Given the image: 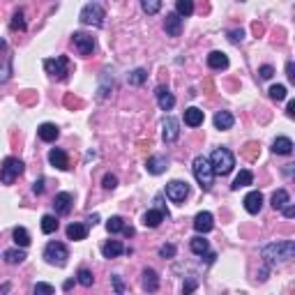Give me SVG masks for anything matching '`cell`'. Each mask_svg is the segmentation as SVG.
Returning a JSON list of instances; mask_svg holds the SVG:
<instances>
[{"label":"cell","mask_w":295,"mask_h":295,"mask_svg":"<svg viewBox=\"0 0 295 295\" xmlns=\"http://www.w3.org/2000/svg\"><path fill=\"white\" fill-rule=\"evenodd\" d=\"M254 182V175H252V171H240V173H238V178H235L233 180V185H231V189H233V192H238V189H242V187H249Z\"/></svg>","instance_id":"cell-29"},{"label":"cell","mask_w":295,"mask_h":295,"mask_svg":"<svg viewBox=\"0 0 295 295\" xmlns=\"http://www.w3.org/2000/svg\"><path fill=\"white\" fill-rule=\"evenodd\" d=\"M164 30H166V35H171V37H180V32H182V18L178 16L175 12L166 14V21H164Z\"/></svg>","instance_id":"cell-16"},{"label":"cell","mask_w":295,"mask_h":295,"mask_svg":"<svg viewBox=\"0 0 295 295\" xmlns=\"http://www.w3.org/2000/svg\"><path fill=\"white\" fill-rule=\"evenodd\" d=\"M284 217H286V219H293L295 217V208H293V205H286V208H284Z\"/></svg>","instance_id":"cell-50"},{"label":"cell","mask_w":295,"mask_h":295,"mask_svg":"<svg viewBox=\"0 0 295 295\" xmlns=\"http://www.w3.org/2000/svg\"><path fill=\"white\" fill-rule=\"evenodd\" d=\"M143 289L148 291V293H155V291L159 289V277H157V272L152 270V268L143 270Z\"/></svg>","instance_id":"cell-26"},{"label":"cell","mask_w":295,"mask_h":295,"mask_svg":"<svg viewBox=\"0 0 295 295\" xmlns=\"http://www.w3.org/2000/svg\"><path fill=\"white\" fill-rule=\"evenodd\" d=\"M5 261L9 265L23 263V261H25V252H23V249H7V252H5Z\"/></svg>","instance_id":"cell-33"},{"label":"cell","mask_w":295,"mask_h":295,"mask_svg":"<svg viewBox=\"0 0 295 295\" xmlns=\"http://www.w3.org/2000/svg\"><path fill=\"white\" fill-rule=\"evenodd\" d=\"M32 295H55V291H53V286H51V284L39 282V284H35V289H32Z\"/></svg>","instance_id":"cell-37"},{"label":"cell","mask_w":295,"mask_h":295,"mask_svg":"<svg viewBox=\"0 0 295 295\" xmlns=\"http://www.w3.org/2000/svg\"><path fill=\"white\" fill-rule=\"evenodd\" d=\"M196 286H199L196 279H187V282L182 284V295H192L194 291H196Z\"/></svg>","instance_id":"cell-44"},{"label":"cell","mask_w":295,"mask_h":295,"mask_svg":"<svg viewBox=\"0 0 295 295\" xmlns=\"http://www.w3.org/2000/svg\"><path fill=\"white\" fill-rule=\"evenodd\" d=\"M166 196H169V201L182 205L185 203V199L189 196V185L182 182V180H171L169 185H166Z\"/></svg>","instance_id":"cell-8"},{"label":"cell","mask_w":295,"mask_h":295,"mask_svg":"<svg viewBox=\"0 0 295 295\" xmlns=\"http://www.w3.org/2000/svg\"><path fill=\"white\" fill-rule=\"evenodd\" d=\"M166 169H169V159H166L164 155H155L145 162V171H148L150 175H162Z\"/></svg>","instance_id":"cell-12"},{"label":"cell","mask_w":295,"mask_h":295,"mask_svg":"<svg viewBox=\"0 0 295 295\" xmlns=\"http://www.w3.org/2000/svg\"><path fill=\"white\" fill-rule=\"evenodd\" d=\"M106 231H109V233H125L127 238H132L134 235V229L132 226H127L122 217H111L109 222H106Z\"/></svg>","instance_id":"cell-19"},{"label":"cell","mask_w":295,"mask_h":295,"mask_svg":"<svg viewBox=\"0 0 295 295\" xmlns=\"http://www.w3.org/2000/svg\"><path fill=\"white\" fill-rule=\"evenodd\" d=\"M265 265H270V268H277L282 263H289L291 259L295 256V242L293 240H282V242H270V245H265L263 252Z\"/></svg>","instance_id":"cell-1"},{"label":"cell","mask_w":295,"mask_h":295,"mask_svg":"<svg viewBox=\"0 0 295 295\" xmlns=\"http://www.w3.org/2000/svg\"><path fill=\"white\" fill-rule=\"evenodd\" d=\"M261 208H263V194L249 192L247 196H245V210H247L249 215H259Z\"/></svg>","instance_id":"cell-17"},{"label":"cell","mask_w":295,"mask_h":295,"mask_svg":"<svg viewBox=\"0 0 295 295\" xmlns=\"http://www.w3.org/2000/svg\"><path fill=\"white\" fill-rule=\"evenodd\" d=\"M293 148L295 145L289 136H279V139H275V143H272V152H275V155H291Z\"/></svg>","instance_id":"cell-21"},{"label":"cell","mask_w":295,"mask_h":295,"mask_svg":"<svg viewBox=\"0 0 295 295\" xmlns=\"http://www.w3.org/2000/svg\"><path fill=\"white\" fill-rule=\"evenodd\" d=\"M208 67H210V69H226V67H229L226 53H222V51H212V53L208 55Z\"/></svg>","instance_id":"cell-23"},{"label":"cell","mask_w":295,"mask_h":295,"mask_svg":"<svg viewBox=\"0 0 295 295\" xmlns=\"http://www.w3.org/2000/svg\"><path fill=\"white\" fill-rule=\"evenodd\" d=\"M164 219H169V217H166L164 212H159V210H155V208H152V210H148L143 215V226H145V229H157V226H159Z\"/></svg>","instance_id":"cell-20"},{"label":"cell","mask_w":295,"mask_h":295,"mask_svg":"<svg viewBox=\"0 0 295 295\" xmlns=\"http://www.w3.org/2000/svg\"><path fill=\"white\" fill-rule=\"evenodd\" d=\"M289 201H291V196L286 189H277V192L272 194V208H275V210H284Z\"/></svg>","instance_id":"cell-31"},{"label":"cell","mask_w":295,"mask_h":295,"mask_svg":"<svg viewBox=\"0 0 295 295\" xmlns=\"http://www.w3.org/2000/svg\"><path fill=\"white\" fill-rule=\"evenodd\" d=\"M192 169H194V178H196V182H199L201 189H203V192H210L212 185H215V171H212L208 157L199 155L196 159H194Z\"/></svg>","instance_id":"cell-2"},{"label":"cell","mask_w":295,"mask_h":295,"mask_svg":"<svg viewBox=\"0 0 295 295\" xmlns=\"http://www.w3.org/2000/svg\"><path fill=\"white\" fill-rule=\"evenodd\" d=\"M12 30H25V21H23V9H18V12H14L12 16Z\"/></svg>","instance_id":"cell-39"},{"label":"cell","mask_w":295,"mask_h":295,"mask_svg":"<svg viewBox=\"0 0 295 295\" xmlns=\"http://www.w3.org/2000/svg\"><path fill=\"white\" fill-rule=\"evenodd\" d=\"M286 76H289V81H291V83H295V65H293V62H286Z\"/></svg>","instance_id":"cell-49"},{"label":"cell","mask_w":295,"mask_h":295,"mask_svg":"<svg viewBox=\"0 0 295 295\" xmlns=\"http://www.w3.org/2000/svg\"><path fill=\"white\" fill-rule=\"evenodd\" d=\"M254 32H256V35H261V32H263V25L256 23V25H254Z\"/></svg>","instance_id":"cell-53"},{"label":"cell","mask_w":295,"mask_h":295,"mask_svg":"<svg viewBox=\"0 0 295 295\" xmlns=\"http://www.w3.org/2000/svg\"><path fill=\"white\" fill-rule=\"evenodd\" d=\"M74 205V196L69 192H60L53 196V210L55 215H69V210H72Z\"/></svg>","instance_id":"cell-11"},{"label":"cell","mask_w":295,"mask_h":295,"mask_svg":"<svg viewBox=\"0 0 295 295\" xmlns=\"http://www.w3.org/2000/svg\"><path fill=\"white\" fill-rule=\"evenodd\" d=\"M12 238H14V242H16V247H21V249H25L28 245H30V233H28L23 226H16Z\"/></svg>","instance_id":"cell-30"},{"label":"cell","mask_w":295,"mask_h":295,"mask_svg":"<svg viewBox=\"0 0 295 295\" xmlns=\"http://www.w3.org/2000/svg\"><path fill=\"white\" fill-rule=\"evenodd\" d=\"M194 229H196V233H210L215 229V217L210 212H199L194 217Z\"/></svg>","instance_id":"cell-13"},{"label":"cell","mask_w":295,"mask_h":295,"mask_svg":"<svg viewBox=\"0 0 295 295\" xmlns=\"http://www.w3.org/2000/svg\"><path fill=\"white\" fill-rule=\"evenodd\" d=\"M125 252H127V249L122 247V242H118V240H109L102 247L104 259H115V256H120V254H125Z\"/></svg>","instance_id":"cell-25"},{"label":"cell","mask_w":295,"mask_h":295,"mask_svg":"<svg viewBox=\"0 0 295 295\" xmlns=\"http://www.w3.org/2000/svg\"><path fill=\"white\" fill-rule=\"evenodd\" d=\"M9 76H12V60L7 58V60H5V65L0 67V83H5V81H7Z\"/></svg>","instance_id":"cell-41"},{"label":"cell","mask_w":295,"mask_h":295,"mask_svg":"<svg viewBox=\"0 0 295 295\" xmlns=\"http://www.w3.org/2000/svg\"><path fill=\"white\" fill-rule=\"evenodd\" d=\"M162 129H164L162 134H164V141H166V143H173V141L180 139V122H178V118H173V115L164 118Z\"/></svg>","instance_id":"cell-10"},{"label":"cell","mask_w":295,"mask_h":295,"mask_svg":"<svg viewBox=\"0 0 295 295\" xmlns=\"http://www.w3.org/2000/svg\"><path fill=\"white\" fill-rule=\"evenodd\" d=\"M104 18H106V12L99 2H88V5L81 9L78 14V21L83 25H95V28H102L104 25Z\"/></svg>","instance_id":"cell-4"},{"label":"cell","mask_w":295,"mask_h":295,"mask_svg":"<svg viewBox=\"0 0 295 295\" xmlns=\"http://www.w3.org/2000/svg\"><path fill=\"white\" fill-rule=\"evenodd\" d=\"M102 187L104 189H115V187H118V178H115L113 173H106L102 180Z\"/></svg>","instance_id":"cell-43"},{"label":"cell","mask_w":295,"mask_h":295,"mask_svg":"<svg viewBox=\"0 0 295 295\" xmlns=\"http://www.w3.org/2000/svg\"><path fill=\"white\" fill-rule=\"evenodd\" d=\"M270 97L275 99V102L286 99V85H272V88H270Z\"/></svg>","instance_id":"cell-40"},{"label":"cell","mask_w":295,"mask_h":295,"mask_svg":"<svg viewBox=\"0 0 295 295\" xmlns=\"http://www.w3.org/2000/svg\"><path fill=\"white\" fill-rule=\"evenodd\" d=\"M175 14H178V16H192L194 14V2L192 0H178V2H175Z\"/></svg>","instance_id":"cell-32"},{"label":"cell","mask_w":295,"mask_h":295,"mask_svg":"<svg viewBox=\"0 0 295 295\" xmlns=\"http://www.w3.org/2000/svg\"><path fill=\"white\" fill-rule=\"evenodd\" d=\"M286 113H289V118H293V115H295V102H289V106H286Z\"/></svg>","instance_id":"cell-51"},{"label":"cell","mask_w":295,"mask_h":295,"mask_svg":"<svg viewBox=\"0 0 295 295\" xmlns=\"http://www.w3.org/2000/svg\"><path fill=\"white\" fill-rule=\"evenodd\" d=\"M233 122H235V118H233V113H229V111H217V113H215V127L222 129V132L231 129Z\"/></svg>","instance_id":"cell-22"},{"label":"cell","mask_w":295,"mask_h":295,"mask_svg":"<svg viewBox=\"0 0 295 295\" xmlns=\"http://www.w3.org/2000/svg\"><path fill=\"white\" fill-rule=\"evenodd\" d=\"M44 182H46L44 178H39V180L32 182V192H35L37 196H39V194H44Z\"/></svg>","instance_id":"cell-48"},{"label":"cell","mask_w":295,"mask_h":295,"mask_svg":"<svg viewBox=\"0 0 295 295\" xmlns=\"http://www.w3.org/2000/svg\"><path fill=\"white\" fill-rule=\"evenodd\" d=\"M189 249H192L196 256H205L208 249H210V245H208V240H205L203 235H196V238H192V242H189Z\"/></svg>","instance_id":"cell-28"},{"label":"cell","mask_w":295,"mask_h":295,"mask_svg":"<svg viewBox=\"0 0 295 295\" xmlns=\"http://www.w3.org/2000/svg\"><path fill=\"white\" fill-rule=\"evenodd\" d=\"M141 7H143L145 14H157L159 9H162V2H159V0H143Z\"/></svg>","instance_id":"cell-38"},{"label":"cell","mask_w":295,"mask_h":295,"mask_svg":"<svg viewBox=\"0 0 295 295\" xmlns=\"http://www.w3.org/2000/svg\"><path fill=\"white\" fill-rule=\"evenodd\" d=\"M44 259L48 265H55V268H65L67 259H69V252L62 242H48L44 247Z\"/></svg>","instance_id":"cell-6"},{"label":"cell","mask_w":295,"mask_h":295,"mask_svg":"<svg viewBox=\"0 0 295 295\" xmlns=\"http://www.w3.org/2000/svg\"><path fill=\"white\" fill-rule=\"evenodd\" d=\"M37 136H39L44 143H53V141L60 136V129H58L53 122H44V125L37 127Z\"/></svg>","instance_id":"cell-14"},{"label":"cell","mask_w":295,"mask_h":295,"mask_svg":"<svg viewBox=\"0 0 295 295\" xmlns=\"http://www.w3.org/2000/svg\"><path fill=\"white\" fill-rule=\"evenodd\" d=\"M72 44L76 46V51L81 55H90L92 51H95V37L88 35V32H83V30L74 32V35H72Z\"/></svg>","instance_id":"cell-9"},{"label":"cell","mask_w":295,"mask_h":295,"mask_svg":"<svg viewBox=\"0 0 295 295\" xmlns=\"http://www.w3.org/2000/svg\"><path fill=\"white\" fill-rule=\"evenodd\" d=\"M259 76L265 78V81H268V78H272V76H275V67H272V65H263L259 69Z\"/></svg>","instance_id":"cell-45"},{"label":"cell","mask_w":295,"mask_h":295,"mask_svg":"<svg viewBox=\"0 0 295 295\" xmlns=\"http://www.w3.org/2000/svg\"><path fill=\"white\" fill-rule=\"evenodd\" d=\"M111 282H113L115 295H122V293H125V286H122V279H120V275H113V277H111Z\"/></svg>","instance_id":"cell-46"},{"label":"cell","mask_w":295,"mask_h":295,"mask_svg":"<svg viewBox=\"0 0 295 295\" xmlns=\"http://www.w3.org/2000/svg\"><path fill=\"white\" fill-rule=\"evenodd\" d=\"M58 231V219L53 215H44L42 217V233H55Z\"/></svg>","instance_id":"cell-35"},{"label":"cell","mask_w":295,"mask_h":295,"mask_svg":"<svg viewBox=\"0 0 295 295\" xmlns=\"http://www.w3.org/2000/svg\"><path fill=\"white\" fill-rule=\"evenodd\" d=\"M48 162H51V166H55V169L69 171V159H67L65 150H60V148H51V152H48Z\"/></svg>","instance_id":"cell-18"},{"label":"cell","mask_w":295,"mask_h":295,"mask_svg":"<svg viewBox=\"0 0 295 295\" xmlns=\"http://www.w3.org/2000/svg\"><path fill=\"white\" fill-rule=\"evenodd\" d=\"M23 169H25L23 162L16 159V157H7V159H2V164H0V182H2V185H12L18 175L23 173Z\"/></svg>","instance_id":"cell-5"},{"label":"cell","mask_w":295,"mask_h":295,"mask_svg":"<svg viewBox=\"0 0 295 295\" xmlns=\"http://www.w3.org/2000/svg\"><path fill=\"white\" fill-rule=\"evenodd\" d=\"M145 78H148V72H145V69H134V72H129L127 81L132 85H141V83H145Z\"/></svg>","instance_id":"cell-36"},{"label":"cell","mask_w":295,"mask_h":295,"mask_svg":"<svg viewBox=\"0 0 295 295\" xmlns=\"http://www.w3.org/2000/svg\"><path fill=\"white\" fill-rule=\"evenodd\" d=\"M5 48H7V42L5 39H0V51H5Z\"/></svg>","instance_id":"cell-54"},{"label":"cell","mask_w":295,"mask_h":295,"mask_svg":"<svg viewBox=\"0 0 295 295\" xmlns=\"http://www.w3.org/2000/svg\"><path fill=\"white\" fill-rule=\"evenodd\" d=\"M208 162H210L215 175H229L235 166V157H233V152L226 150V148H217V150L210 155Z\"/></svg>","instance_id":"cell-3"},{"label":"cell","mask_w":295,"mask_h":295,"mask_svg":"<svg viewBox=\"0 0 295 295\" xmlns=\"http://www.w3.org/2000/svg\"><path fill=\"white\" fill-rule=\"evenodd\" d=\"M85 235H88V224H69L67 226V238L69 240H85Z\"/></svg>","instance_id":"cell-24"},{"label":"cell","mask_w":295,"mask_h":295,"mask_svg":"<svg viewBox=\"0 0 295 295\" xmlns=\"http://www.w3.org/2000/svg\"><path fill=\"white\" fill-rule=\"evenodd\" d=\"M76 282L81 284V286H85V289H90L92 284H95V277H92V272L88 270V268H81L76 275Z\"/></svg>","instance_id":"cell-34"},{"label":"cell","mask_w":295,"mask_h":295,"mask_svg":"<svg viewBox=\"0 0 295 295\" xmlns=\"http://www.w3.org/2000/svg\"><path fill=\"white\" fill-rule=\"evenodd\" d=\"M229 39H231L233 44L242 42V39H245V30H231V32H229Z\"/></svg>","instance_id":"cell-47"},{"label":"cell","mask_w":295,"mask_h":295,"mask_svg":"<svg viewBox=\"0 0 295 295\" xmlns=\"http://www.w3.org/2000/svg\"><path fill=\"white\" fill-rule=\"evenodd\" d=\"M185 125H189V127L203 125V111L196 109V106H189V109L185 111Z\"/></svg>","instance_id":"cell-27"},{"label":"cell","mask_w":295,"mask_h":295,"mask_svg":"<svg viewBox=\"0 0 295 295\" xmlns=\"http://www.w3.org/2000/svg\"><path fill=\"white\" fill-rule=\"evenodd\" d=\"M97 222H99V215H90V217H88V226H95Z\"/></svg>","instance_id":"cell-52"},{"label":"cell","mask_w":295,"mask_h":295,"mask_svg":"<svg viewBox=\"0 0 295 295\" xmlns=\"http://www.w3.org/2000/svg\"><path fill=\"white\" fill-rule=\"evenodd\" d=\"M44 69H46L55 81H65L69 74V58L67 55H58V58H46L44 60Z\"/></svg>","instance_id":"cell-7"},{"label":"cell","mask_w":295,"mask_h":295,"mask_svg":"<svg viewBox=\"0 0 295 295\" xmlns=\"http://www.w3.org/2000/svg\"><path fill=\"white\" fill-rule=\"evenodd\" d=\"M159 256L162 259H175V245H162L159 247Z\"/></svg>","instance_id":"cell-42"},{"label":"cell","mask_w":295,"mask_h":295,"mask_svg":"<svg viewBox=\"0 0 295 295\" xmlns=\"http://www.w3.org/2000/svg\"><path fill=\"white\" fill-rule=\"evenodd\" d=\"M155 97H157V104H159V109L162 111H171L175 106V97L169 92V88H164V85H159L155 90Z\"/></svg>","instance_id":"cell-15"}]
</instances>
